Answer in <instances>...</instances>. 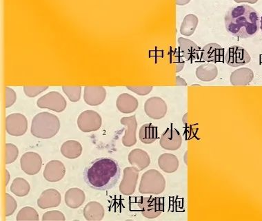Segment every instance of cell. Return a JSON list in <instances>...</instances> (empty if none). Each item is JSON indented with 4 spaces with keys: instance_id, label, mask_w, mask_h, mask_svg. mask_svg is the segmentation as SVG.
Returning a JSON list of instances; mask_svg holds the SVG:
<instances>
[{
    "instance_id": "30bf717a",
    "label": "cell",
    "mask_w": 262,
    "mask_h": 221,
    "mask_svg": "<svg viewBox=\"0 0 262 221\" xmlns=\"http://www.w3.org/2000/svg\"><path fill=\"white\" fill-rule=\"evenodd\" d=\"M145 112L152 119H161L167 113V105L162 98L154 96L145 102Z\"/></svg>"
},
{
    "instance_id": "f35d334b",
    "label": "cell",
    "mask_w": 262,
    "mask_h": 221,
    "mask_svg": "<svg viewBox=\"0 0 262 221\" xmlns=\"http://www.w3.org/2000/svg\"><path fill=\"white\" fill-rule=\"evenodd\" d=\"M182 53L176 51L174 55V61L176 64V72H180L183 69L185 62H184L183 55H181Z\"/></svg>"
},
{
    "instance_id": "4dcf8cb0",
    "label": "cell",
    "mask_w": 262,
    "mask_h": 221,
    "mask_svg": "<svg viewBox=\"0 0 262 221\" xmlns=\"http://www.w3.org/2000/svg\"><path fill=\"white\" fill-rule=\"evenodd\" d=\"M39 215L34 208L26 207L19 211L17 216V220H39Z\"/></svg>"
},
{
    "instance_id": "d6a6232c",
    "label": "cell",
    "mask_w": 262,
    "mask_h": 221,
    "mask_svg": "<svg viewBox=\"0 0 262 221\" xmlns=\"http://www.w3.org/2000/svg\"><path fill=\"white\" fill-rule=\"evenodd\" d=\"M18 149L15 145L7 143L6 145V164L13 163L18 157Z\"/></svg>"
},
{
    "instance_id": "cb8c5ba5",
    "label": "cell",
    "mask_w": 262,
    "mask_h": 221,
    "mask_svg": "<svg viewBox=\"0 0 262 221\" xmlns=\"http://www.w3.org/2000/svg\"><path fill=\"white\" fill-rule=\"evenodd\" d=\"M158 165L160 169L166 173H173L178 170L180 163L176 155L165 153L161 155L158 159Z\"/></svg>"
},
{
    "instance_id": "74e56055",
    "label": "cell",
    "mask_w": 262,
    "mask_h": 221,
    "mask_svg": "<svg viewBox=\"0 0 262 221\" xmlns=\"http://www.w3.org/2000/svg\"><path fill=\"white\" fill-rule=\"evenodd\" d=\"M6 108H9L15 104L16 101L15 92L13 89L6 87Z\"/></svg>"
},
{
    "instance_id": "7402d4cb",
    "label": "cell",
    "mask_w": 262,
    "mask_h": 221,
    "mask_svg": "<svg viewBox=\"0 0 262 221\" xmlns=\"http://www.w3.org/2000/svg\"><path fill=\"white\" fill-rule=\"evenodd\" d=\"M116 106L121 112L130 114L136 111L138 107V101L130 94L124 93L120 94L117 100Z\"/></svg>"
},
{
    "instance_id": "ac0fdd59",
    "label": "cell",
    "mask_w": 262,
    "mask_h": 221,
    "mask_svg": "<svg viewBox=\"0 0 262 221\" xmlns=\"http://www.w3.org/2000/svg\"><path fill=\"white\" fill-rule=\"evenodd\" d=\"M61 194L54 189H49L43 191L38 200L37 205L41 209L56 208L60 205Z\"/></svg>"
},
{
    "instance_id": "52a82bcc",
    "label": "cell",
    "mask_w": 262,
    "mask_h": 221,
    "mask_svg": "<svg viewBox=\"0 0 262 221\" xmlns=\"http://www.w3.org/2000/svg\"><path fill=\"white\" fill-rule=\"evenodd\" d=\"M102 120L100 114L93 110H86L79 116L77 125L83 132L97 131L102 126Z\"/></svg>"
},
{
    "instance_id": "9c48e42d",
    "label": "cell",
    "mask_w": 262,
    "mask_h": 221,
    "mask_svg": "<svg viewBox=\"0 0 262 221\" xmlns=\"http://www.w3.org/2000/svg\"><path fill=\"white\" fill-rule=\"evenodd\" d=\"M251 61V57L247 51L239 46L230 47L225 55V62L231 67L244 66Z\"/></svg>"
},
{
    "instance_id": "6da1fadb",
    "label": "cell",
    "mask_w": 262,
    "mask_h": 221,
    "mask_svg": "<svg viewBox=\"0 0 262 221\" xmlns=\"http://www.w3.org/2000/svg\"><path fill=\"white\" fill-rule=\"evenodd\" d=\"M226 31L234 37L246 39L253 37L259 31V14L249 5L231 8L224 17Z\"/></svg>"
},
{
    "instance_id": "277c9868",
    "label": "cell",
    "mask_w": 262,
    "mask_h": 221,
    "mask_svg": "<svg viewBox=\"0 0 262 221\" xmlns=\"http://www.w3.org/2000/svg\"><path fill=\"white\" fill-rule=\"evenodd\" d=\"M166 188L164 176L156 169H149L142 175L139 187L141 194L158 195Z\"/></svg>"
},
{
    "instance_id": "f546056e",
    "label": "cell",
    "mask_w": 262,
    "mask_h": 221,
    "mask_svg": "<svg viewBox=\"0 0 262 221\" xmlns=\"http://www.w3.org/2000/svg\"><path fill=\"white\" fill-rule=\"evenodd\" d=\"M11 192L16 196L23 197L27 196L31 190L29 183L27 180L23 178H16L13 181L11 186Z\"/></svg>"
},
{
    "instance_id": "d590c367",
    "label": "cell",
    "mask_w": 262,
    "mask_h": 221,
    "mask_svg": "<svg viewBox=\"0 0 262 221\" xmlns=\"http://www.w3.org/2000/svg\"><path fill=\"white\" fill-rule=\"evenodd\" d=\"M65 216L63 213L59 211H50L43 215L42 220H65Z\"/></svg>"
},
{
    "instance_id": "8d00e7d4",
    "label": "cell",
    "mask_w": 262,
    "mask_h": 221,
    "mask_svg": "<svg viewBox=\"0 0 262 221\" xmlns=\"http://www.w3.org/2000/svg\"><path fill=\"white\" fill-rule=\"evenodd\" d=\"M126 88L138 95H147L152 91V86H126Z\"/></svg>"
},
{
    "instance_id": "484cf974",
    "label": "cell",
    "mask_w": 262,
    "mask_h": 221,
    "mask_svg": "<svg viewBox=\"0 0 262 221\" xmlns=\"http://www.w3.org/2000/svg\"><path fill=\"white\" fill-rule=\"evenodd\" d=\"M196 77L202 82H211L218 76V69L215 65L204 64L196 68Z\"/></svg>"
},
{
    "instance_id": "5bb4252c",
    "label": "cell",
    "mask_w": 262,
    "mask_h": 221,
    "mask_svg": "<svg viewBox=\"0 0 262 221\" xmlns=\"http://www.w3.org/2000/svg\"><path fill=\"white\" fill-rule=\"evenodd\" d=\"M120 122L123 126H126L127 128L125 135L122 138L123 145L126 147H131V146L136 145L137 143L136 131L137 128H138L136 116L123 117Z\"/></svg>"
},
{
    "instance_id": "7bdbcfd3",
    "label": "cell",
    "mask_w": 262,
    "mask_h": 221,
    "mask_svg": "<svg viewBox=\"0 0 262 221\" xmlns=\"http://www.w3.org/2000/svg\"><path fill=\"white\" fill-rule=\"evenodd\" d=\"M10 181V174L9 171L6 170V185H8Z\"/></svg>"
},
{
    "instance_id": "7a4b0ae2",
    "label": "cell",
    "mask_w": 262,
    "mask_h": 221,
    "mask_svg": "<svg viewBox=\"0 0 262 221\" xmlns=\"http://www.w3.org/2000/svg\"><path fill=\"white\" fill-rule=\"evenodd\" d=\"M120 177L118 162L111 158H101L92 162L84 173V179L91 188L107 190L116 186Z\"/></svg>"
},
{
    "instance_id": "44dd1931",
    "label": "cell",
    "mask_w": 262,
    "mask_h": 221,
    "mask_svg": "<svg viewBox=\"0 0 262 221\" xmlns=\"http://www.w3.org/2000/svg\"><path fill=\"white\" fill-rule=\"evenodd\" d=\"M253 78L254 73L251 69L242 68L232 72L230 81L233 86H243L249 85Z\"/></svg>"
},
{
    "instance_id": "836d02e7",
    "label": "cell",
    "mask_w": 262,
    "mask_h": 221,
    "mask_svg": "<svg viewBox=\"0 0 262 221\" xmlns=\"http://www.w3.org/2000/svg\"><path fill=\"white\" fill-rule=\"evenodd\" d=\"M48 88L49 86H24V92L29 97H35Z\"/></svg>"
},
{
    "instance_id": "e0dca14e",
    "label": "cell",
    "mask_w": 262,
    "mask_h": 221,
    "mask_svg": "<svg viewBox=\"0 0 262 221\" xmlns=\"http://www.w3.org/2000/svg\"><path fill=\"white\" fill-rule=\"evenodd\" d=\"M106 91L102 86H86L84 88V100L89 106L100 105L106 99Z\"/></svg>"
},
{
    "instance_id": "d4e9b609",
    "label": "cell",
    "mask_w": 262,
    "mask_h": 221,
    "mask_svg": "<svg viewBox=\"0 0 262 221\" xmlns=\"http://www.w3.org/2000/svg\"><path fill=\"white\" fill-rule=\"evenodd\" d=\"M84 216L87 220L99 221L104 216V208L100 203L92 201L89 203L84 209Z\"/></svg>"
},
{
    "instance_id": "9a60e30c",
    "label": "cell",
    "mask_w": 262,
    "mask_h": 221,
    "mask_svg": "<svg viewBox=\"0 0 262 221\" xmlns=\"http://www.w3.org/2000/svg\"><path fill=\"white\" fill-rule=\"evenodd\" d=\"M66 174L64 165L61 161L53 160L49 162L43 171V177L49 182H58L63 178Z\"/></svg>"
},
{
    "instance_id": "83f0119b",
    "label": "cell",
    "mask_w": 262,
    "mask_h": 221,
    "mask_svg": "<svg viewBox=\"0 0 262 221\" xmlns=\"http://www.w3.org/2000/svg\"><path fill=\"white\" fill-rule=\"evenodd\" d=\"M158 137V130L156 126L151 124H146L141 127L139 138L144 144H151L156 141Z\"/></svg>"
},
{
    "instance_id": "ba28073f",
    "label": "cell",
    "mask_w": 262,
    "mask_h": 221,
    "mask_svg": "<svg viewBox=\"0 0 262 221\" xmlns=\"http://www.w3.org/2000/svg\"><path fill=\"white\" fill-rule=\"evenodd\" d=\"M28 128L27 118L23 114H10L6 119V130L10 135L19 137L25 135Z\"/></svg>"
},
{
    "instance_id": "ab89813d",
    "label": "cell",
    "mask_w": 262,
    "mask_h": 221,
    "mask_svg": "<svg viewBox=\"0 0 262 221\" xmlns=\"http://www.w3.org/2000/svg\"><path fill=\"white\" fill-rule=\"evenodd\" d=\"M177 86H187L186 81L180 78V77H177L176 78Z\"/></svg>"
},
{
    "instance_id": "8fae6325",
    "label": "cell",
    "mask_w": 262,
    "mask_h": 221,
    "mask_svg": "<svg viewBox=\"0 0 262 221\" xmlns=\"http://www.w3.org/2000/svg\"><path fill=\"white\" fill-rule=\"evenodd\" d=\"M139 173L140 171L133 166L124 169V177L120 185V191L122 194L126 196L134 194L138 183Z\"/></svg>"
},
{
    "instance_id": "7c38bea8",
    "label": "cell",
    "mask_w": 262,
    "mask_h": 221,
    "mask_svg": "<svg viewBox=\"0 0 262 221\" xmlns=\"http://www.w3.org/2000/svg\"><path fill=\"white\" fill-rule=\"evenodd\" d=\"M21 168L29 175H35L40 171L42 159L37 153L29 152L23 155L20 160Z\"/></svg>"
},
{
    "instance_id": "60d3db41",
    "label": "cell",
    "mask_w": 262,
    "mask_h": 221,
    "mask_svg": "<svg viewBox=\"0 0 262 221\" xmlns=\"http://www.w3.org/2000/svg\"><path fill=\"white\" fill-rule=\"evenodd\" d=\"M257 1L258 0H235V2H236L237 3H248L251 4H255Z\"/></svg>"
},
{
    "instance_id": "ffe728a7",
    "label": "cell",
    "mask_w": 262,
    "mask_h": 221,
    "mask_svg": "<svg viewBox=\"0 0 262 221\" xmlns=\"http://www.w3.org/2000/svg\"><path fill=\"white\" fill-rule=\"evenodd\" d=\"M178 43L180 52L186 60L194 61L198 59L200 48L194 41L180 37L178 39Z\"/></svg>"
},
{
    "instance_id": "4fadbf2b",
    "label": "cell",
    "mask_w": 262,
    "mask_h": 221,
    "mask_svg": "<svg viewBox=\"0 0 262 221\" xmlns=\"http://www.w3.org/2000/svg\"><path fill=\"white\" fill-rule=\"evenodd\" d=\"M160 143L161 147L166 151H178L182 146V136L174 128H168L161 137Z\"/></svg>"
},
{
    "instance_id": "f1b7e54d",
    "label": "cell",
    "mask_w": 262,
    "mask_h": 221,
    "mask_svg": "<svg viewBox=\"0 0 262 221\" xmlns=\"http://www.w3.org/2000/svg\"><path fill=\"white\" fill-rule=\"evenodd\" d=\"M198 24V18L195 15L190 14L186 15L180 28V33L184 36H190L195 31Z\"/></svg>"
},
{
    "instance_id": "b9f144b4",
    "label": "cell",
    "mask_w": 262,
    "mask_h": 221,
    "mask_svg": "<svg viewBox=\"0 0 262 221\" xmlns=\"http://www.w3.org/2000/svg\"><path fill=\"white\" fill-rule=\"evenodd\" d=\"M190 1V0H176V3L178 5H185Z\"/></svg>"
},
{
    "instance_id": "3957f363",
    "label": "cell",
    "mask_w": 262,
    "mask_h": 221,
    "mask_svg": "<svg viewBox=\"0 0 262 221\" xmlns=\"http://www.w3.org/2000/svg\"><path fill=\"white\" fill-rule=\"evenodd\" d=\"M60 128L58 117L49 112H41L34 116L31 124V133L39 139H50L56 135Z\"/></svg>"
},
{
    "instance_id": "ee69618b",
    "label": "cell",
    "mask_w": 262,
    "mask_h": 221,
    "mask_svg": "<svg viewBox=\"0 0 262 221\" xmlns=\"http://www.w3.org/2000/svg\"><path fill=\"white\" fill-rule=\"evenodd\" d=\"M260 28H261V30L262 31V16L261 17V21H260Z\"/></svg>"
},
{
    "instance_id": "d6986e66",
    "label": "cell",
    "mask_w": 262,
    "mask_h": 221,
    "mask_svg": "<svg viewBox=\"0 0 262 221\" xmlns=\"http://www.w3.org/2000/svg\"><path fill=\"white\" fill-rule=\"evenodd\" d=\"M128 159L130 164L140 171L148 167L150 163L148 154L141 149L133 150L129 153Z\"/></svg>"
},
{
    "instance_id": "2e32d148",
    "label": "cell",
    "mask_w": 262,
    "mask_h": 221,
    "mask_svg": "<svg viewBox=\"0 0 262 221\" xmlns=\"http://www.w3.org/2000/svg\"><path fill=\"white\" fill-rule=\"evenodd\" d=\"M224 49L215 43L206 45L202 51V60L207 62L218 63L225 61Z\"/></svg>"
},
{
    "instance_id": "8992f818",
    "label": "cell",
    "mask_w": 262,
    "mask_h": 221,
    "mask_svg": "<svg viewBox=\"0 0 262 221\" xmlns=\"http://www.w3.org/2000/svg\"><path fill=\"white\" fill-rule=\"evenodd\" d=\"M37 105L40 108H47L53 111L61 112L67 107V101L60 93L53 91L39 98L37 100Z\"/></svg>"
},
{
    "instance_id": "603a6c76",
    "label": "cell",
    "mask_w": 262,
    "mask_h": 221,
    "mask_svg": "<svg viewBox=\"0 0 262 221\" xmlns=\"http://www.w3.org/2000/svg\"><path fill=\"white\" fill-rule=\"evenodd\" d=\"M86 196L84 191L79 188H71L65 194V203L67 206L73 209H77L84 203Z\"/></svg>"
},
{
    "instance_id": "4316f807",
    "label": "cell",
    "mask_w": 262,
    "mask_h": 221,
    "mask_svg": "<svg viewBox=\"0 0 262 221\" xmlns=\"http://www.w3.org/2000/svg\"><path fill=\"white\" fill-rule=\"evenodd\" d=\"M61 153L63 157L69 159H77L80 157L82 153V146L78 141H66L61 147Z\"/></svg>"
},
{
    "instance_id": "e575fe53",
    "label": "cell",
    "mask_w": 262,
    "mask_h": 221,
    "mask_svg": "<svg viewBox=\"0 0 262 221\" xmlns=\"http://www.w3.org/2000/svg\"><path fill=\"white\" fill-rule=\"evenodd\" d=\"M17 204L15 199L9 194H6V216H10L15 212Z\"/></svg>"
},
{
    "instance_id": "1f68e13d",
    "label": "cell",
    "mask_w": 262,
    "mask_h": 221,
    "mask_svg": "<svg viewBox=\"0 0 262 221\" xmlns=\"http://www.w3.org/2000/svg\"><path fill=\"white\" fill-rule=\"evenodd\" d=\"M62 90L71 102H77L80 100L81 86H62Z\"/></svg>"
},
{
    "instance_id": "5b68a950",
    "label": "cell",
    "mask_w": 262,
    "mask_h": 221,
    "mask_svg": "<svg viewBox=\"0 0 262 221\" xmlns=\"http://www.w3.org/2000/svg\"><path fill=\"white\" fill-rule=\"evenodd\" d=\"M137 203L143 216L147 218H156L164 210V201L162 198L140 197Z\"/></svg>"
}]
</instances>
